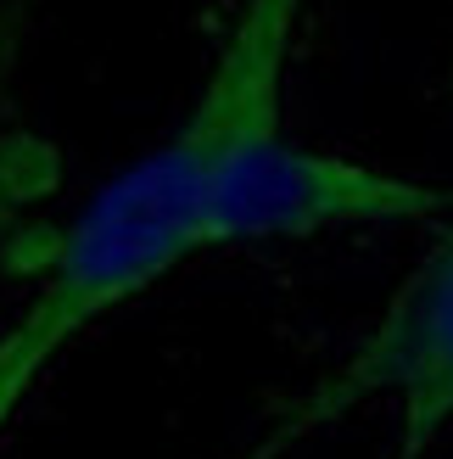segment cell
<instances>
[{
  "mask_svg": "<svg viewBox=\"0 0 453 459\" xmlns=\"http://www.w3.org/2000/svg\"><path fill=\"white\" fill-rule=\"evenodd\" d=\"M442 208L448 196L437 186L291 146L275 129L224 163L208 208H201V247L291 241L342 224H403V219H432Z\"/></svg>",
  "mask_w": 453,
  "mask_h": 459,
  "instance_id": "2",
  "label": "cell"
},
{
  "mask_svg": "<svg viewBox=\"0 0 453 459\" xmlns=\"http://www.w3.org/2000/svg\"><path fill=\"white\" fill-rule=\"evenodd\" d=\"M297 17L303 0H241L185 124L141 163L112 174L62 230L34 303L0 336V431L79 331L151 291L185 258L208 252L201 208L224 163L280 129V84Z\"/></svg>",
  "mask_w": 453,
  "mask_h": 459,
  "instance_id": "1",
  "label": "cell"
},
{
  "mask_svg": "<svg viewBox=\"0 0 453 459\" xmlns=\"http://www.w3.org/2000/svg\"><path fill=\"white\" fill-rule=\"evenodd\" d=\"M364 398H397L403 459H420L437 443V431L453 420V224L397 286L387 314L375 319L370 342L342 364V376H330L325 393L308 398V409L275 443L297 437V431Z\"/></svg>",
  "mask_w": 453,
  "mask_h": 459,
  "instance_id": "3",
  "label": "cell"
}]
</instances>
